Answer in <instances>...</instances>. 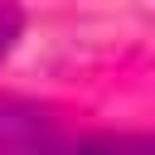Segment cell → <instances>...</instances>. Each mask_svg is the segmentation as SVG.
Here are the masks:
<instances>
[{
  "label": "cell",
  "instance_id": "2",
  "mask_svg": "<svg viewBox=\"0 0 155 155\" xmlns=\"http://www.w3.org/2000/svg\"><path fill=\"white\" fill-rule=\"evenodd\" d=\"M19 34H24V10H19V0H0V58L19 44Z\"/></svg>",
  "mask_w": 155,
  "mask_h": 155
},
{
  "label": "cell",
  "instance_id": "1",
  "mask_svg": "<svg viewBox=\"0 0 155 155\" xmlns=\"http://www.w3.org/2000/svg\"><path fill=\"white\" fill-rule=\"evenodd\" d=\"M58 116L29 97L0 92V150H48L58 145Z\"/></svg>",
  "mask_w": 155,
  "mask_h": 155
}]
</instances>
